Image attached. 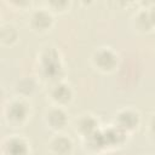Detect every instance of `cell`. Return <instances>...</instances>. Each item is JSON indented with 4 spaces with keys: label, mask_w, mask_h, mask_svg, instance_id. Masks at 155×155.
<instances>
[{
    "label": "cell",
    "mask_w": 155,
    "mask_h": 155,
    "mask_svg": "<svg viewBox=\"0 0 155 155\" xmlns=\"http://www.w3.org/2000/svg\"><path fill=\"white\" fill-rule=\"evenodd\" d=\"M153 127H154V130H155V117H154V121H153Z\"/></svg>",
    "instance_id": "cell-1"
}]
</instances>
